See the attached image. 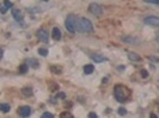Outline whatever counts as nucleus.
<instances>
[{"label": "nucleus", "instance_id": "12", "mask_svg": "<svg viewBox=\"0 0 159 118\" xmlns=\"http://www.w3.org/2000/svg\"><path fill=\"white\" fill-rule=\"evenodd\" d=\"M91 58H92V60H94L95 62H97V63H101V62H103V61H107V58H105L104 56H102V55H98V54L91 55Z\"/></svg>", "mask_w": 159, "mask_h": 118}, {"label": "nucleus", "instance_id": "14", "mask_svg": "<svg viewBox=\"0 0 159 118\" xmlns=\"http://www.w3.org/2000/svg\"><path fill=\"white\" fill-rule=\"evenodd\" d=\"M94 66L92 64H86L85 67H84V72H85V74H91L92 72H94Z\"/></svg>", "mask_w": 159, "mask_h": 118}, {"label": "nucleus", "instance_id": "9", "mask_svg": "<svg viewBox=\"0 0 159 118\" xmlns=\"http://www.w3.org/2000/svg\"><path fill=\"white\" fill-rule=\"evenodd\" d=\"M12 6H13V4L10 1V0H5L4 5L1 6V13H6V11H7V10L12 9Z\"/></svg>", "mask_w": 159, "mask_h": 118}, {"label": "nucleus", "instance_id": "1", "mask_svg": "<svg viewBox=\"0 0 159 118\" xmlns=\"http://www.w3.org/2000/svg\"><path fill=\"white\" fill-rule=\"evenodd\" d=\"M114 94H115V98H116L117 101L124 103L126 100H127L128 95H129V91L127 89V87L121 86V85H117V86H115Z\"/></svg>", "mask_w": 159, "mask_h": 118}, {"label": "nucleus", "instance_id": "29", "mask_svg": "<svg viewBox=\"0 0 159 118\" xmlns=\"http://www.w3.org/2000/svg\"><path fill=\"white\" fill-rule=\"evenodd\" d=\"M43 1H48V0H43Z\"/></svg>", "mask_w": 159, "mask_h": 118}, {"label": "nucleus", "instance_id": "28", "mask_svg": "<svg viewBox=\"0 0 159 118\" xmlns=\"http://www.w3.org/2000/svg\"><path fill=\"white\" fill-rule=\"evenodd\" d=\"M157 41H158V42H159V36H158V37H157Z\"/></svg>", "mask_w": 159, "mask_h": 118}, {"label": "nucleus", "instance_id": "19", "mask_svg": "<svg viewBox=\"0 0 159 118\" xmlns=\"http://www.w3.org/2000/svg\"><path fill=\"white\" fill-rule=\"evenodd\" d=\"M41 118H54V116H53L50 112H44Z\"/></svg>", "mask_w": 159, "mask_h": 118}, {"label": "nucleus", "instance_id": "24", "mask_svg": "<svg viewBox=\"0 0 159 118\" xmlns=\"http://www.w3.org/2000/svg\"><path fill=\"white\" fill-rule=\"evenodd\" d=\"M89 118H97V115L95 112H90L89 113Z\"/></svg>", "mask_w": 159, "mask_h": 118}, {"label": "nucleus", "instance_id": "22", "mask_svg": "<svg viewBox=\"0 0 159 118\" xmlns=\"http://www.w3.org/2000/svg\"><path fill=\"white\" fill-rule=\"evenodd\" d=\"M65 97H66V94L62 93V92H61V93H57V94H56V98H60V99H63Z\"/></svg>", "mask_w": 159, "mask_h": 118}, {"label": "nucleus", "instance_id": "15", "mask_svg": "<svg viewBox=\"0 0 159 118\" xmlns=\"http://www.w3.org/2000/svg\"><path fill=\"white\" fill-rule=\"evenodd\" d=\"M29 69V66L28 64H22V66H19V68H18V70H19V73H22V74H24V73H26V70Z\"/></svg>", "mask_w": 159, "mask_h": 118}, {"label": "nucleus", "instance_id": "4", "mask_svg": "<svg viewBox=\"0 0 159 118\" xmlns=\"http://www.w3.org/2000/svg\"><path fill=\"white\" fill-rule=\"evenodd\" d=\"M89 11L92 13V15H95V16H101L102 13H103L102 6L98 5V4H96V3H92V4L89 6Z\"/></svg>", "mask_w": 159, "mask_h": 118}, {"label": "nucleus", "instance_id": "6", "mask_svg": "<svg viewBox=\"0 0 159 118\" xmlns=\"http://www.w3.org/2000/svg\"><path fill=\"white\" fill-rule=\"evenodd\" d=\"M144 23L147 25H151V26H159V17L148 16L144 19Z\"/></svg>", "mask_w": 159, "mask_h": 118}, {"label": "nucleus", "instance_id": "7", "mask_svg": "<svg viewBox=\"0 0 159 118\" xmlns=\"http://www.w3.org/2000/svg\"><path fill=\"white\" fill-rule=\"evenodd\" d=\"M18 113L21 115V117H24V118L29 117L31 115V107L30 106H22L18 110Z\"/></svg>", "mask_w": 159, "mask_h": 118}, {"label": "nucleus", "instance_id": "26", "mask_svg": "<svg viewBox=\"0 0 159 118\" xmlns=\"http://www.w3.org/2000/svg\"><path fill=\"white\" fill-rule=\"evenodd\" d=\"M152 61H154V62H159V58L158 57H150Z\"/></svg>", "mask_w": 159, "mask_h": 118}, {"label": "nucleus", "instance_id": "25", "mask_svg": "<svg viewBox=\"0 0 159 118\" xmlns=\"http://www.w3.org/2000/svg\"><path fill=\"white\" fill-rule=\"evenodd\" d=\"M141 75L144 76V78H146V76H148V73L146 70H141Z\"/></svg>", "mask_w": 159, "mask_h": 118}, {"label": "nucleus", "instance_id": "27", "mask_svg": "<svg viewBox=\"0 0 159 118\" xmlns=\"http://www.w3.org/2000/svg\"><path fill=\"white\" fill-rule=\"evenodd\" d=\"M150 117H151V118H158V117H157V116H156V115H154V113H152V115H151V116H150Z\"/></svg>", "mask_w": 159, "mask_h": 118}, {"label": "nucleus", "instance_id": "10", "mask_svg": "<svg viewBox=\"0 0 159 118\" xmlns=\"http://www.w3.org/2000/svg\"><path fill=\"white\" fill-rule=\"evenodd\" d=\"M53 38H54L55 41H60L61 39V30L59 28L53 29Z\"/></svg>", "mask_w": 159, "mask_h": 118}, {"label": "nucleus", "instance_id": "2", "mask_svg": "<svg viewBox=\"0 0 159 118\" xmlns=\"http://www.w3.org/2000/svg\"><path fill=\"white\" fill-rule=\"evenodd\" d=\"M77 30L78 32H92L94 31V25L86 18H79L77 22Z\"/></svg>", "mask_w": 159, "mask_h": 118}, {"label": "nucleus", "instance_id": "11", "mask_svg": "<svg viewBox=\"0 0 159 118\" xmlns=\"http://www.w3.org/2000/svg\"><path fill=\"white\" fill-rule=\"evenodd\" d=\"M128 58L130 61H133V62H140L141 61V57L139 56L138 54H135V52H129L128 54Z\"/></svg>", "mask_w": 159, "mask_h": 118}, {"label": "nucleus", "instance_id": "8", "mask_svg": "<svg viewBox=\"0 0 159 118\" xmlns=\"http://www.w3.org/2000/svg\"><path fill=\"white\" fill-rule=\"evenodd\" d=\"M12 16H13V18H15L18 23H23L24 17H23V13L19 10H13L12 11Z\"/></svg>", "mask_w": 159, "mask_h": 118}, {"label": "nucleus", "instance_id": "16", "mask_svg": "<svg viewBox=\"0 0 159 118\" xmlns=\"http://www.w3.org/2000/svg\"><path fill=\"white\" fill-rule=\"evenodd\" d=\"M22 92H23V94H24V95H26V97L32 95V89H31L30 87H25V88H23V89H22Z\"/></svg>", "mask_w": 159, "mask_h": 118}, {"label": "nucleus", "instance_id": "13", "mask_svg": "<svg viewBox=\"0 0 159 118\" xmlns=\"http://www.w3.org/2000/svg\"><path fill=\"white\" fill-rule=\"evenodd\" d=\"M0 110L3 111V112H9V111L11 110V106L9 104H5V103H3V104H0Z\"/></svg>", "mask_w": 159, "mask_h": 118}, {"label": "nucleus", "instance_id": "20", "mask_svg": "<svg viewBox=\"0 0 159 118\" xmlns=\"http://www.w3.org/2000/svg\"><path fill=\"white\" fill-rule=\"evenodd\" d=\"M126 113H127V110H126V109H123V107H120V109H118V115L124 116Z\"/></svg>", "mask_w": 159, "mask_h": 118}, {"label": "nucleus", "instance_id": "21", "mask_svg": "<svg viewBox=\"0 0 159 118\" xmlns=\"http://www.w3.org/2000/svg\"><path fill=\"white\" fill-rule=\"evenodd\" d=\"M145 3H148V4H156L159 5V0H144Z\"/></svg>", "mask_w": 159, "mask_h": 118}, {"label": "nucleus", "instance_id": "18", "mask_svg": "<svg viewBox=\"0 0 159 118\" xmlns=\"http://www.w3.org/2000/svg\"><path fill=\"white\" fill-rule=\"evenodd\" d=\"M60 118H74V117L72 116L71 113H68V112H62L60 115Z\"/></svg>", "mask_w": 159, "mask_h": 118}, {"label": "nucleus", "instance_id": "17", "mask_svg": "<svg viewBox=\"0 0 159 118\" xmlns=\"http://www.w3.org/2000/svg\"><path fill=\"white\" fill-rule=\"evenodd\" d=\"M38 54L42 55V56H47L48 55V50L47 49H43V48H39L38 49Z\"/></svg>", "mask_w": 159, "mask_h": 118}, {"label": "nucleus", "instance_id": "23", "mask_svg": "<svg viewBox=\"0 0 159 118\" xmlns=\"http://www.w3.org/2000/svg\"><path fill=\"white\" fill-rule=\"evenodd\" d=\"M30 62H31V66H32V67H37V63L35 62V60H34V58H31V60H30Z\"/></svg>", "mask_w": 159, "mask_h": 118}, {"label": "nucleus", "instance_id": "5", "mask_svg": "<svg viewBox=\"0 0 159 118\" xmlns=\"http://www.w3.org/2000/svg\"><path fill=\"white\" fill-rule=\"evenodd\" d=\"M37 37H38L39 41L43 42V43H48V41H49L48 31L45 30V29H39V30L37 31Z\"/></svg>", "mask_w": 159, "mask_h": 118}, {"label": "nucleus", "instance_id": "3", "mask_svg": "<svg viewBox=\"0 0 159 118\" xmlns=\"http://www.w3.org/2000/svg\"><path fill=\"white\" fill-rule=\"evenodd\" d=\"M77 22H78V18L75 15H69L67 18H66V29H67L69 32H75L77 30Z\"/></svg>", "mask_w": 159, "mask_h": 118}]
</instances>
